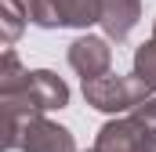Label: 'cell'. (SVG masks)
Segmentation results:
<instances>
[{
  "label": "cell",
  "instance_id": "277c9868",
  "mask_svg": "<svg viewBox=\"0 0 156 152\" xmlns=\"http://www.w3.org/2000/svg\"><path fill=\"white\" fill-rule=\"evenodd\" d=\"M4 149H22V152H76V141H73V134L62 127V123H55V119H47V116H29V119H22L18 123V130L11 134V138H4Z\"/></svg>",
  "mask_w": 156,
  "mask_h": 152
},
{
  "label": "cell",
  "instance_id": "7c38bea8",
  "mask_svg": "<svg viewBox=\"0 0 156 152\" xmlns=\"http://www.w3.org/2000/svg\"><path fill=\"white\" fill-rule=\"evenodd\" d=\"M153 36H156V22H153Z\"/></svg>",
  "mask_w": 156,
  "mask_h": 152
},
{
  "label": "cell",
  "instance_id": "7a4b0ae2",
  "mask_svg": "<svg viewBox=\"0 0 156 152\" xmlns=\"http://www.w3.org/2000/svg\"><path fill=\"white\" fill-rule=\"evenodd\" d=\"M153 94V87L138 76H120V73H102V76H91L83 80V98L87 105H94L98 112H134L145 98Z\"/></svg>",
  "mask_w": 156,
  "mask_h": 152
},
{
  "label": "cell",
  "instance_id": "8992f818",
  "mask_svg": "<svg viewBox=\"0 0 156 152\" xmlns=\"http://www.w3.org/2000/svg\"><path fill=\"white\" fill-rule=\"evenodd\" d=\"M69 65H73L83 80L109 73V65H113V47H109V40H102V36L73 40V43H69Z\"/></svg>",
  "mask_w": 156,
  "mask_h": 152
},
{
  "label": "cell",
  "instance_id": "6da1fadb",
  "mask_svg": "<svg viewBox=\"0 0 156 152\" xmlns=\"http://www.w3.org/2000/svg\"><path fill=\"white\" fill-rule=\"evenodd\" d=\"M0 105H4V138H11L18 130L22 119L51 109H66L69 105V87L66 80L47 69H22L18 54L7 47L4 51V69H0Z\"/></svg>",
  "mask_w": 156,
  "mask_h": 152
},
{
  "label": "cell",
  "instance_id": "5b68a950",
  "mask_svg": "<svg viewBox=\"0 0 156 152\" xmlns=\"http://www.w3.org/2000/svg\"><path fill=\"white\" fill-rule=\"evenodd\" d=\"M142 138H145V119L138 112L109 119L102 130H98V152H142Z\"/></svg>",
  "mask_w": 156,
  "mask_h": 152
},
{
  "label": "cell",
  "instance_id": "ba28073f",
  "mask_svg": "<svg viewBox=\"0 0 156 152\" xmlns=\"http://www.w3.org/2000/svg\"><path fill=\"white\" fill-rule=\"evenodd\" d=\"M134 76L145 80V83L156 91V36L134 51Z\"/></svg>",
  "mask_w": 156,
  "mask_h": 152
},
{
  "label": "cell",
  "instance_id": "52a82bcc",
  "mask_svg": "<svg viewBox=\"0 0 156 152\" xmlns=\"http://www.w3.org/2000/svg\"><path fill=\"white\" fill-rule=\"evenodd\" d=\"M142 18V0H102V29L109 40H127Z\"/></svg>",
  "mask_w": 156,
  "mask_h": 152
},
{
  "label": "cell",
  "instance_id": "3957f363",
  "mask_svg": "<svg viewBox=\"0 0 156 152\" xmlns=\"http://www.w3.org/2000/svg\"><path fill=\"white\" fill-rule=\"evenodd\" d=\"M26 18L44 29H87L94 22H102V0H22Z\"/></svg>",
  "mask_w": 156,
  "mask_h": 152
},
{
  "label": "cell",
  "instance_id": "30bf717a",
  "mask_svg": "<svg viewBox=\"0 0 156 152\" xmlns=\"http://www.w3.org/2000/svg\"><path fill=\"white\" fill-rule=\"evenodd\" d=\"M134 112L142 116V119H153V123H156V94H149V98H145V102H142Z\"/></svg>",
  "mask_w": 156,
  "mask_h": 152
},
{
  "label": "cell",
  "instance_id": "4fadbf2b",
  "mask_svg": "<svg viewBox=\"0 0 156 152\" xmlns=\"http://www.w3.org/2000/svg\"><path fill=\"white\" fill-rule=\"evenodd\" d=\"M91 152H98V149H91Z\"/></svg>",
  "mask_w": 156,
  "mask_h": 152
},
{
  "label": "cell",
  "instance_id": "8fae6325",
  "mask_svg": "<svg viewBox=\"0 0 156 152\" xmlns=\"http://www.w3.org/2000/svg\"><path fill=\"white\" fill-rule=\"evenodd\" d=\"M11 4H18V7H22V0H11ZM22 11H26V7H22Z\"/></svg>",
  "mask_w": 156,
  "mask_h": 152
},
{
  "label": "cell",
  "instance_id": "9c48e42d",
  "mask_svg": "<svg viewBox=\"0 0 156 152\" xmlns=\"http://www.w3.org/2000/svg\"><path fill=\"white\" fill-rule=\"evenodd\" d=\"M142 152H156V123L145 119V138H142Z\"/></svg>",
  "mask_w": 156,
  "mask_h": 152
}]
</instances>
